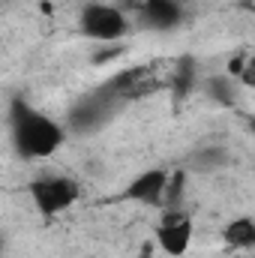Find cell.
<instances>
[{
  "instance_id": "cell-7",
  "label": "cell",
  "mask_w": 255,
  "mask_h": 258,
  "mask_svg": "<svg viewBox=\"0 0 255 258\" xmlns=\"http://www.w3.org/2000/svg\"><path fill=\"white\" fill-rule=\"evenodd\" d=\"M222 240L231 246V249H252L255 246V222L252 216H237L225 225L222 231Z\"/></svg>"
},
{
  "instance_id": "cell-1",
  "label": "cell",
  "mask_w": 255,
  "mask_h": 258,
  "mask_svg": "<svg viewBox=\"0 0 255 258\" xmlns=\"http://www.w3.org/2000/svg\"><path fill=\"white\" fill-rule=\"evenodd\" d=\"M9 123H12V147H15V153L21 159H48L66 141L63 123H57L54 117L36 111L24 99L12 102Z\"/></svg>"
},
{
  "instance_id": "cell-4",
  "label": "cell",
  "mask_w": 255,
  "mask_h": 258,
  "mask_svg": "<svg viewBox=\"0 0 255 258\" xmlns=\"http://www.w3.org/2000/svg\"><path fill=\"white\" fill-rule=\"evenodd\" d=\"M195 237V225L192 216L180 207H165L159 222H156V243L168 258H180L192 246Z\"/></svg>"
},
{
  "instance_id": "cell-3",
  "label": "cell",
  "mask_w": 255,
  "mask_h": 258,
  "mask_svg": "<svg viewBox=\"0 0 255 258\" xmlns=\"http://www.w3.org/2000/svg\"><path fill=\"white\" fill-rule=\"evenodd\" d=\"M27 192H30L33 207L42 216H57V213L69 210L78 201L81 186H78V180H72L66 174H42V177L30 180Z\"/></svg>"
},
{
  "instance_id": "cell-6",
  "label": "cell",
  "mask_w": 255,
  "mask_h": 258,
  "mask_svg": "<svg viewBox=\"0 0 255 258\" xmlns=\"http://www.w3.org/2000/svg\"><path fill=\"white\" fill-rule=\"evenodd\" d=\"M138 21H141V27H147V30L165 33V30L180 27V21H183V6H180V0H141V6H138Z\"/></svg>"
},
{
  "instance_id": "cell-9",
  "label": "cell",
  "mask_w": 255,
  "mask_h": 258,
  "mask_svg": "<svg viewBox=\"0 0 255 258\" xmlns=\"http://www.w3.org/2000/svg\"><path fill=\"white\" fill-rule=\"evenodd\" d=\"M0 117H3V102H0Z\"/></svg>"
},
{
  "instance_id": "cell-2",
  "label": "cell",
  "mask_w": 255,
  "mask_h": 258,
  "mask_svg": "<svg viewBox=\"0 0 255 258\" xmlns=\"http://www.w3.org/2000/svg\"><path fill=\"white\" fill-rule=\"evenodd\" d=\"M78 27L87 39L102 42V45H114L129 33V18L123 9H117L111 3H87L81 9Z\"/></svg>"
},
{
  "instance_id": "cell-10",
  "label": "cell",
  "mask_w": 255,
  "mask_h": 258,
  "mask_svg": "<svg viewBox=\"0 0 255 258\" xmlns=\"http://www.w3.org/2000/svg\"><path fill=\"white\" fill-rule=\"evenodd\" d=\"M0 249H3V237H0Z\"/></svg>"
},
{
  "instance_id": "cell-5",
  "label": "cell",
  "mask_w": 255,
  "mask_h": 258,
  "mask_svg": "<svg viewBox=\"0 0 255 258\" xmlns=\"http://www.w3.org/2000/svg\"><path fill=\"white\" fill-rule=\"evenodd\" d=\"M168 168H147L141 174H135L129 180V186L123 189V198L126 201H135V204H162L165 198V186H168Z\"/></svg>"
},
{
  "instance_id": "cell-8",
  "label": "cell",
  "mask_w": 255,
  "mask_h": 258,
  "mask_svg": "<svg viewBox=\"0 0 255 258\" xmlns=\"http://www.w3.org/2000/svg\"><path fill=\"white\" fill-rule=\"evenodd\" d=\"M234 81L237 78H231V75H213V78H207L204 87L219 105H234Z\"/></svg>"
}]
</instances>
